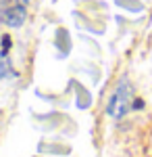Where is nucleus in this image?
<instances>
[{"mask_svg": "<svg viewBox=\"0 0 152 157\" xmlns=\"http://www.w3.org/2000/svg\"><path fill=\"white\" fill-rule=\"evenodd\" d=\"M19 2H21V4H27V2H31V0H19Z\"/></svg>", "mask_w": 152, "mask_h": 157, "instance_id": "nucleus-5", "label": "nucleus"}, {"mask_svg": "<svg viewBox=\"0 0 152 157\" xmlns=\"http://www.w3.org/2000/svg\"><path fill=\"white\" fill-rule=\"evenodd\" d=\"M9 75H15V71H13V67H11V61L4 59V55H2L0 57V80L9 78Z\"/></svg>", "mask_w": 152, "mask_h": 157, "instance_id": "nucleus-3", "label": "nucleus"}, {"mask_svg": "<svg viewBox=\"0 0 152 157\" xmlns=\"http://www.w3.org/2000/svg\"><path fill=\"white\" fill-rule=\"evenodd\" d=\"M25 17H27V11H25V4L21 2H15L0 13V21L9 27H21L25 23Z\"/></svg>", "mask_w": 152, "mask_h": 157, "instance_id": "nucleus-2", "label": "nucleus"}, {"mask_svg": "<svg viewBox=\"0 0 152 157\" xmlns=\"http://www.w3.org/2000/svg\"><path fill=\"white\" fill-rule=\"evenodd\" d=\"M9 48H11V38L4 36V38H2V55H6V52H9Z\"/></svg>", "mask_w": 152, "mask_h": 157, "instance_id": "nucleus-4", "label": "nucleus"}, {"mask_svg": "<svg viewBox=\"0 0 152 157\" xmlns=\"http://www.w3.org/2000/svg\"><path fill=\"white\" fill-rule=\"evenodd\" d=\"M131 101H133V88H131V84L127 82V78H123V80L119 82V86L115 88V92H113V97L108 101V105H106V113H108L110 117H115V120H121L123 115L129 113Z\"/></svg>", "mask_w": 152, "mask_h": 157, "instance_id": "nucleus-1", "label": "nucleus"}]
</instances>
